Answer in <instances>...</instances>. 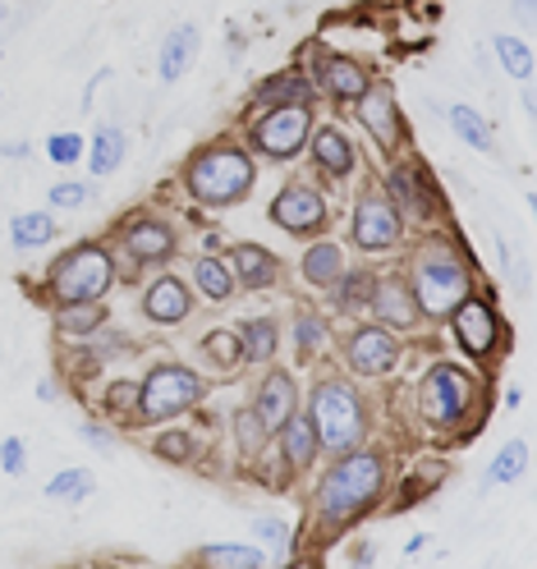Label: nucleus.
Here are the masks:
<instances>
[{
	"instance_id": "obj_43",
	"label": "nucleus",
	"mask_w": 537,
	"mask_h": 569,
	"mask_svg": "<svg viewBox=\"0 0 537 569\" xmlns=\"http://www.w3.org/2000/svg\"><path fill=\"white\" fill-rule=\"evenodd\" d=\"M248 528H253V538L262 542V547H271L276 556H290V542H295V528L290 523H285V519H276V515H258L253 523H248Z\"/></svg>"
},
{
	"instance_id": "obj_23",
	"label": "nucleus",
	"mask_w": 537,
	"mask_h": 569,
	"mask_svg": "<svg viewBox=\"0 0 537 569\" xmlns=\"http://www.w3.org/2000/svg\"><path fill=\"white\" fill-rule=\"evenodd\" d=\"M189 284H193V295L207 299V303H230L239 295V280H235V271L221 253H198L193 267H189Z\"/></svg>"
},
{
	"instance_id": "obj_37",
	"label": "nucleus",
	"mask_w": 537,
	"mask_h": 569,
	"mask_svg": "<svg viewBox=\"0 0 537 569\" xmlns=\"http://www.w3.org/2000/svg\"><path fill=\"white\" fill-rule=\"evenodd\" d=\"M446 120H450V129H455V138L459 142H469L474 152H496V138H491V124L474 111V106H450L446 111Z\"/></svg>"
},
{
	"instance_id": "obj_39",
	"label": "nucleus",
	"mask_w": 537,
	"mask_h": 569,
	"mask_svg": "<svg viewBox=\"0 0 537 569\" xmlns=\"http://www.w3.org/2000/svg\"><path fill=\"white\" fill-rule=\"evenodd\" d=\"M92 487H97V478L88 469H60L47 482V496H51V501H64V506H79V501H88V496H92Z\"/></svg>"
},
{
	"instance_id": "obj_22",
	"label": "nucleus",
	"mask_w": 537,
	"mask_h": 569,
	"mask_svg": "<svg viewBox=\"0 0 537 569\" xmlns=\"http://www.w3.org/2000/svg\"><path fill=\"white\" fill-rule=\"evenodd\" d=\"M312 101H317V88H312L304 64L276 69V74L258 79V88H253V106H258V111H271V106H312Z\"/></svg>"
},
{
	"instance_id": "obj_29",
	"label": "nucleus",
	"mask_w": 537,
	"mask_h": 569,
	"mask_svg": "<svg viewBox=\"0 0 537 569\" xmlns=\"http://www.w3.org/2000/svg\"><path fill=\"white\" fill-rule=\"evenodd\" d=\"M111 322V303L106 299H83V303H56V331L64 340H88Z\"/></svg>"
},
{
	"instance_id": "obj_6",
	"label": "nucleus",
	"mask_w": 537,
	"mask_h": 569,
	"mask_svg": "<svg viewBox=\"0 0 537 569\" xmlns=\"http://www.w3.org/2000/svg\"><path fill=\"white\" fill-rule=\"evenodd\" d=\"M116 284H120L116 248L101 243V239H79L51 262L47 299H51V308L56 303H83V299H111Z\"/></svg>"
},
{
	"instance_id": "obj_20",
	"label": "nucleus",
	"mask_w": 537,
	"mask_h": 569,
	"mask_svg": "<svg viewBox=\"0 0 537 569\" xmlns=\"http://www.w3.org/2000/svg\"><path fill=\"white\" fill-rule=\"evenodd\" d=\"M248 405H253V413L262 418V427L276 437L280 427L299 413V405H304V400H299L295 372H290V368H267V377L258 381V390H253V400H248Z\"/></svg>"
},
{
	"instance_id": "obj_25",
	"label": "nucleus",
	"mask_w": 537,
	"mask_h": 569,
	"mask_svg": "<svg viewBox=\"0 0 537 569\" xmlns=\"http://www.w3.org/2000/svg\"><path fill=\"white\" fill-rule=\"evenodd\" d=\"M340 271H345V248H340L336 239H327V234H321V239H308L304 258H299V276H304L308 290H321V295H327Z\"/></svg>"
},
{
	"instance_id": "obj_33",
	"label": "nucleus",
	"mask_w": 537,
	"mask_h": 569,
	"mask_svg": "<svg viewBox=\"0 0 537 569\" xmlns=\"http://www.w3.org/2000/svg\"><path fill=\"white\" fill-rule=\"evenodd\" d=\"M193 565H207V569H267V551L248 547V542H211V547L193 551Z\"/></svg>"
},
{
	"instance_id": "obj_21",
	"label": "nucleus",
	"mask_w": 537,
	"mask_h": 569,
	"mask_svg": "<svg viewBox=\"0 0 537 569\" xmlns=\"http://www.w3.org/2000/svg\"><path fill=\"white\" fill-rule=\"evenodd\" d=\"M226 262H230V271H235V280H239V290H248V295L276 290L280 276H285V262L271 253L267 243H253V239L235 243L230 253H226Z\"/></svg>"
},
{
	"instance_id": "obj_36",
	"label": "nucleus",
	"mask_w": 537,
	"mask_h": 569,
	"mask_svg": "<svg viewBox=\"0 0 537 569\" xmlns=\"http://www.w3.org/2000/svg\"><path fill=\"white\" fill-rule=\"evenodd\" d=\"M230 427H235V450H239V459H243V465H253V459H258V455L271 446V432L262 427V418L253 413V405L235 409Z\"/></svg>"
},
{
	"instance_id": "obj_3",
	"label": "nucleus",
	"mask_w": 537,
	"mask_h": 569,
	"mask_svg": "<svg viewBox=\"0 0 537 569\" xmlns=\"http://www.w3.org/2000/svg\"><path fill=\"white\" fill-rule=\"evenodd\" d=\"M179 184H185L189 202H198L207 211L239 207V202H248V193L258 189V157L235 138H217L185 161Z\"/></svg>"
},
{
	"instance_id": "obj_15",
	"label": "nucleus",
	"mask_w": 537,
	"mask_h": 569,
	"mask_svg": "<svg viewBox=\"0 0 537 569\" xmlns=\"http://www.w3.org/2000/svg\"><path fill=\"white\" fill-rule=\"evenodd\" d=\"M308 69H312L308 79H312L317 97H327L331 106H345V111L372 88V69L354 56H340V51H312Z\"/></svg>"
},
{
	"instance_id": "obj_31",
	"label": "nucleus",
	"mask_w": 537,
	"mask_h": 569,
	"mask_svg": "<svg viewBox=\"0 0 537 569\" xmlns=\"http://www.w3.org/2000/svg\"><path fill=\"white\" fill-rule=\"evenodd\" d=\"M372 276L377 271H368V267H345L340 276H336V284H331V308L336 312H345V317H358V312H368V295H372Z\"/></svg>"
},
{
	"instance_id": "obj_10",
	"label": "nucleus",
	"mask_w": 537,
	"mask_h": 569,
	"mask_svg": "<svg viewBox=\"0 0 537 569\" xmlns=\"http://www.w3.org/2000/svg\"><path fill=\"white\" fill-rule=\"evenodd\" d=\"M349 243L368 258H386L405 243V217L390 207V198L381 193L377 180L358 189V198L349 207Z\"/></svg>"
},
{
	"instance_id": "obj_16",
	"label": "nucleus",
	"mask_w": 537,
	"mask_h": 569,
	"mask_svg": "<svg viewBox=\"0 0 537 569\" xmlns=\"http://www.w3.org/2000/svg\"><path fill=\"white\" fill-rule=\"evenodd\" d=\"M349 111L358 116V124L368 129V138L377 142V148L386 152V157H400V148H405V116H400V97H396V88L390 83H381V79H372V88L358 97Z\"/></svg>"
},
{
	"instance_id": "obj_9",
	"label": "nucleus",
	"mask_w": 537,
	"mask_h": 569,
	"mask_svg": "<svg viewBox=\"0 0 537 569\" xmlns=\"http://www.w3.org/2000/svg\"><path fill=\"white\" fill-rule=\"evenodd\" d=\"M377 184H381V193L390 198V207H396L405 221L432 226V221L446 217V198H441L437 180H432V174H427V166L414 161V157H390Z\"/></svg>"
},
{
	"instance_id": "obj_28",
	"label": "nucleus",
	"mask_w": 537,
	"mask_h": 569,
	"mask_svg": "<svg viewBox=\"0 0 537 569\" xmlns=\"http://www.w3.org/2000/svg\"><path fill=\"white\" fill-rule=\"evenodd\" d=\"M290 340H295L299 363H317L321 353L331 349V317H321L317 308H299L295 322H290Z\"/></svg>"
},
{
	"instance_id": "obj_47",
	"label": "nucleus",
	"mask_w": 537,
	"mask_h": 569,
	"mask_svg": "<svg viewBox=\"0 0 537 569\" xmlns=\"http://www.w3.org/2000/svg\"><path fill=\"white\" fill-rule=\"evenodd\" d=\"M79 437L92 446V450H116V432L106 422H79Z\"/></svg>"
},
{
	"instance_id": "obj_35",
	"label": "nucleus",
	"mask_w": 537,
	"mask_h": 569,
	"mask_svg": "<svg viewBox=\"0 0 537 569\" xmlns=\"http://www.w3.org/2000/svg\"><path fill=\"white\" fill-rule=\"evenodd\" d=\"M56 217L51 211H19V217L10 221V243L19 248V253H32V248H47L56 239Z\"/></svg>"
},
{
	"instance_id": "obj_50",
	"label": "nucleus",
	"mask_w": 537,
	"mask_h": 569,
	"mask_svg": "<svg viewBox=\"0 0 537 569\" xmlns=\"http://www.w3.org/2000/svg\"><path fill=\"white\" fill-rule=\"evenodd\" d=\"M372 556H377V551H372L368 542H364V547H354V560H358V565H372Z\"/></svg>"
},
{
	"instance_id": "obj_18",
	"label": "nucleus",
	"mask_w": 537,
	"mask_h": 569,
	"mask_svg": "<svg viewBox=\"0 0 537 569\" xmlns=\"http://www.w3.org/2000/svg\"><path fill=\"white\" fill-rule=\"evenodd\" d=\"M138 308H142V322H152V327H185L198 308V295L185 276L157 271L148 284H142Z\"/></svg>"
},
{
	"instance_id": "obj_8",
	"label": "nucleus",
	"mask_w": 537,
	"mask_h": 569,
	"mask_svg": "<svg viewBox=\"0 0 537 569\" xmlns=\"http://www.w3.org/2000/svg\"><path fill=\"white\" fill-rule=\"evenodd\" d=\"M116 267H120V280H138V271L148 267H166L179 258V230L161 217L152 207H133L116 221Z\"/></svg>"
},
{
	"instance_id": "obj_34",
	"label": "nucleus",
	"mask_w": 537,
	"mask_h": 569,
	"mask_svg": "<svg viewBox=\"0 0 537 569\" xmlns=\"http://www.w3.org/2000/svg\"><path fill=\"white\" fill-rule=\"evenodd\" d=\"M198 349H202V359L211 363V372H239L243 368V349H239L235 327H211L198 340Z\"/></svg>"
},
{
	"instance_id": "obj_49",
	"label": "nucleus",
	"mask_w": 537,
	"mask_h": 569,
	"mask_svg": "<svg viewBox=\"0 0 537 569\" xmlns=\"http://www.w3.org/2000/svg\"><path fill=\"white\" fill-rule=\"evenodd\" d=\"M38 400H47V405H56V400H60V386H56L51 377H47V381L38 386Z\"/></svg>"
},
{
	"instance_id": "obj_2",
	"label": "nucleus",
	"mask_w": 537,
	"mask_h": 569,
	"mask_svg": "<svg viewBox=\"0 0 537 569\" xmlns=\"http://www.w3.org/2000/svg\"><path fill=\"white\" fill-rule=\"evenodd\" d=\"M414 400H418V418L427 422V432L474 437L487 413V381L464 363H432L418 377Z\"/></svg>"
},
{
	"instance_id": "obj_41",
	"label": "nucleus",
	"mask_w": 537,
	"mask_h": 569,
	"mask_svg": "<svg viewBox=\"0 0 537 569\" xmlns=\"http://www.w3.org/2000/svg\"><path fill=\"white\" fill-rule=\"evenodd\" d=\"M133 405H138V381H111V386H106L101 413L111 418L116 427H125V432H129V422H133Z\"/></svg>"
},
{
	"instance_id": "obj_24",
	"label": "nucleus",
	"mask_w": 537,
	"mask_h": 569,
	"mask_svg": "<svg viewBox=\"0 0 537 569\" xmlns=\"http://www.w3.org/2000/svg\"><path fill=\"white\" fill-rule=\"evenodd\" d=\"M198 47H202L198 23H175V28L166 32V42H161V56H157L161 83H179V79H185L189 64H193V56H198Z\"/></svg>"
},
{
	"instance_id": "obj_30",
	"label": "nucleus",
	"mask_w": 537,
	"mask_h": 569,
	"mask_svg": "<svg viewBox=\"0 0 537 569\" xmlns=\"http://www.w3.org/2000/svg\"><path fill=\"white\" fill-rule=\"evenodd\" d=\"M152 455L166 459V465H175V469H193L202 459V441H198V432H189V427L161 422V432L152 437Z\"/></svg>"
},
{
	"instance_id": "obj_7",
	"label": "nucleus",
	"mask_w": 537,
	"mask_h": 569,
	"mask_svg": "<svg viewBox=\"0 0 537 569\" xmlns=\"http://www.w3.org/2000/svg\"><path fill=\"white\" fill-rule=\"evenodd\" d=\"M207 377L189 363H152L138 381V405H133V422L129 432H142V427H161L193 413L207 400Z\"/></svg>"
},
{
	"instance_id": "obj_12",
	"label": "nucleus",
	"mask_w": 537,
	"mask_h": 569,
	"mask_svg": "<svg viewBox=\"0 0 537 569\" xmlns=\"http://www.w3.org/2000/svg\"><path fill=\"white\" fill-rule=\"evenodd\" d=\"M450 336L455 345L464 349V359L469 363H496L500 359V340H506V327H500V312L487 295H469V299H459L450 308Z\"/></svg>"
},
{
	"instance_id": "obj_14",
	"label": "nucleus",
	"mask_w": 537,
	"mask_h": 569,
	"mask_svg": "<svg viewBox=\"0 0 537 569\" xmlns=\"http://www.w3.org/2000/svg\"><path fill=\"white\" fill-rule=\"evenodd\" d=\"M400 359H405V345H400V336L396 331H386V327H354L345 340H340V363H345V372L349 377H364V381H372V377H390L400 368Z\"/></svg>"
},
{
	"instance_id": "obj_48",
	"label": "nucleus",
	"mask_w": 537,
	"mask_h": 569,
	"mask_svg": "<svg viewBox=\"0 0 537 569\" xmlns=\"http://www.w3.org/2000/svg\"><path fill=\"white\" fill-rule=\"evenodd\" d=\"M515 19L524 23V28H533L537 19H533V0H515Z\"/></svg>"
},
{
	"instance_id": "obj_32",
	"label": "nucleus",
	"mask_w": 537,
	"mask_h": 569,
	"mask_svg": "<svg viewBox=\"0 0 537 569\" xmlns=\"http://www.w3.org/2000/svg\"><path fill=\"white\" fill-rule=\"evenodd\" d=\"M125 152H129V142H125V129L120 124H101L88 142V170L97 174V180H106V174H116L125 166Z\"/></svg>"
},
{
	"instance_id": "obj_13",
	"label": "nucleus",
	"mask_w": 537,
	"mask_h": 569,
	"mask_svg": "<svg viewBox=\"0 0 537 569\" xmlns=\"http://www.w3.org/2000/svg\"><path fill=\"white\" fill-rule=\"evenodd\" d=\"M267 217L276 230H285L290 239H321L331 230V198L308 180H290L267 207Z\"/></svg>"
},
{
	"instance_id": "obj_44",
	"label": "nucleus",
	"mask_w": 537,
	"mask_h": 569,
	"mask_svg": "<svg viewBox=\"0 0 537 569\" xmlns=\"http://www.w3.org/2000/svg\"><path fill=\"white\" fill-rule=\"evenodd\" d=\"M47 202H51V207H60V211H79V207L97 202V184H83V180H60V184H51Z\"/></svg>"
},
{
	"instance_id": "obj_42",
	"label": "nucleus",
	"mask_w": 537,
	"mask_h": 569,
	"mask_svg": "<svg viewBox=\"0 0 537 569\" xmlns=\"http://www.w3.org/2000/svg\"><path fill=\"white\" fill-rule=\"evenodd\" d=\"M441 473H446L441 465H437V469H432V465H418V469H414V473H409V478L396 487V496H400V501H390V510H409V506H418L422 496H427V491H432V487L441 482Z\"/></svg>"
},
{
	"instance_id": "obj_51",
	"label": "nucleus",
	"mask_w": 537,
	"mask_h": 569,
	"mask_svg": "<svg viewBox=\"0 0 537 569\" xmlns=\"http://www.w3.org/2000/svg\"><path fill=\"white\" fill-rule=\"evenodd\" d=\"M0 23H6V6H0Z\"/></svg>"
},
{
	"instance_id": "obj_27",
	"label": "nucleus",
	"mask_w": 537,
	"mask_h": 569,
	"mask_svg": "<svg viewBox=\"0 0 537 569\" xmlns=\"http://www.w3.org/2000/svg\"><path fill=\"white\" fill-rule=\"evenodd\" d=\"M235 336H239V349H243L248 368L276 363V353H280V322H276V317H267V312L243 317V322L235 327Z\"/></svg>"
},
{
	"instance_id": "obj_4",
	"label": "nucleus",
	"mask_w": 537,
	"mask_h": 569,
	"mask_svg": "<svg viewBox=\"0 0 537 569\" xmlns=\"http://www.w3.org/2000/svg\"><path fill=\"white\" fill-rule=\"evenodd\" d=\"M299 409L312 422L321 455H345L354 446H364L372 432L368 396L354 386L349 372H317V381L308 386V400Z\"/></svg>"
},
{
	"instance_id": "obj_46",
	"label": "nucleus",
	"mask_w": 537,
	"mask_h": 569,
	"mask_svg": "<svg viewBox=\"0 0 537 569\" xmlns=\"http://www.w3.org/2000/svg\"><path fill=\"white\" fill-rule=\"evenodd\" d=\"M0 469H6L10 478H19V473L28 469V446H23L19 437H10V441H0Z\"/></svg>"
},
{
	"instance_id": "obj_5",
	"label": "nucleus",
	"mask_w": 537,
	"mask_h": 569,
	"mask_svg": "<svg viewBox=\"0 0 537 569\" xmlns=\"http://www.w3.org/2000/svg\"><path fill=\"white\" fill-rule=\"evenodd\" d=\"M405 280H409L414 299H418L422 322H446L450 308L478 290L474 267L464 262L446 239H422V243L414 248V253H409Z\"/></svg>"
},
{
	"instance_id": "obj_40",
	"label": "nucleus",
	"mask_w": 537,
	"mask_h": 569,
	"mask_svg": "<svg viewBox=\"0 0 537 569\" xmlns=\"http://www.w3.org/2000/svg\"><path fill=\"white\" fill-rule=\"evenodd\" d=\"M491 51H496V60H500V69H506L510 79H533V47L528 42H519V38H491Z\"/></svg>"
},
{
	"instance_id": "obj_26",
	"label": "nucleus",
	"mask_w": 537,
	"mask_h": 569,
	"mask_svg": "<svg viewBox=\"0 0 537 569\" xmlns=\"http://www.w3.org/2000/svg\"><path fill=\"white\" fill-rule=\"evenodd\" d=\"M276 441V455L290 465L295 473H304V469H312L317 459H321V446H317V432H312V422H308V413L299 409L290 422L280 427V432L271 437Z\"/></svg>"
},
{
	"instance_id": "obj_1",
	"label": "nucleus",
	"mask_w": 537,
	"mask_h": 569,
	"mask_svg": "<svg viewBox=\"0 0 537 569\" xmlns=\"http://www.w3.org/2000/svg\"><path fill=\"white\" fill-rule=\"evenodd\" d=\"M386 455L372 450L368 441L354 446L345 455H331V465L321 469V478L312 482V523L317 532H345L358 519H368L381 496H386Z\"/></svg>"
},
{
	"instance_id": "obj_19",
	"label": "nucleus",
	"mask_w": 537,
	"mask_h": 569,
	"mask_svg": "<svg viewBox=\"0 0 537 569\" xmlns=\"http://www.w3.org/2000/svg\"><path fill=\"white\" fill-rule=\"evenodd\" d=\"M304 152H312L317 174H321V180H331V184H349V180H354V170H358V148H354V138H349L336 120L312 124Z\"/></svg>"
},
{
	"instance_id": "obj_11",
	"label": "nucleus",
	"mask_w": 537,
	"mask_h": 569,
	"mask_svg": "<svg viewBox=\"0 0 537 569\" xmlns=\"http://www.w3.org/2000/svg\"><path fill=\"white\" fill-rule=\"evenodd\" d=\"M312 106H271V111L248 120V152H258L267 161H295L308 148V133H312Z\"/></svg>"
},
{
	"instance_id": "obj_38",
	"label": "nucleus",
	"mask_w": 537,
	"mask_h": 569,
	"mask_svg": "<svg viewBox=\"0 0 537 569\" xmlns=\"http://www.w3.org/2000/svg\"><path fill=\"white\" fill-rule=\"evenodd\" d=\"M524 469H528V441H506V446H500V450L491 455L483 487H510Z\"/></svg>"
},
{
	"instance_id": "obj_17",
	"label": "nucleus",
	"mask_w": 537,
	"mask_h": 569,
	"mask_svg": "<svg viewBox=\"0 0 537 569\" xmlns=\"http://www.w3.org/2000/svg\"><path fill=\"white\" fill-rule=\"evenodd\" d=\"M368 312H372V322H377V327L396 331V336L422 327V312H418V299H414V290H409L405 271H377V276H372Z\"/></svg>"
},
{
	"instance_id": "obj_45",
	"label": "nucleus",
	"mask_w": 537,
	"mask_h": 569,
	"mask_svg": "<svg viewBox=\"0 0 537 569\" xmlns=\"http://www.w3.org/2000/svg\"><path fill=\"white\" fill-rule=\"evenodd\" d=\"M83 152H88V142L79 133H51L47 138V157L56 166H74V161H83Z\"/></svg>"
}]
</instances>
